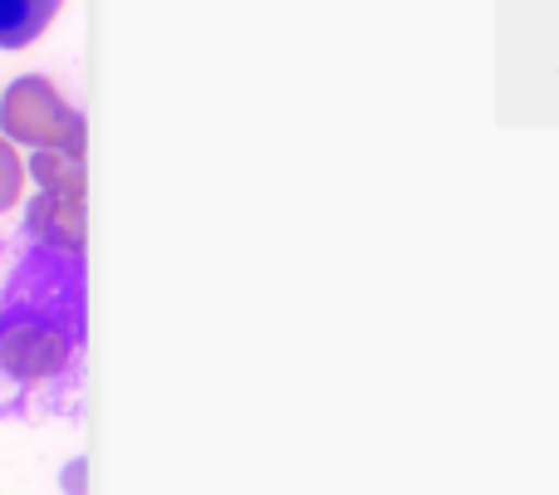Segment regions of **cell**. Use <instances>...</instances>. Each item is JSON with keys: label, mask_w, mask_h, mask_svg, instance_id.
Returning a JSON list of instances; mask_svg holds the SVG:
<instances>
[{"label": "cell", "mask_w": 559, "mask_h": 495, "mask_svg": "<svg viewBox=\"0 0 559 495\" xmlns=\"http://www.w3.org/2000/svg\"><path fill=\"white\" fill-rule=\"evenodd\" d=\"M84 343V265L79 251L39 245L10 275L0 310V369L20 383L59 373Z\"/></svg>", "instance_id": "cell-1"}, {"label": "cell", "mask_w": 559, "mask_h": 495, "mask_svg": "<svg viewBox=\"0 0 559 495\" xmlns=\"http://www.w3.org/2000/svg\"><path fill=\"white\" fill-rule=\"evenodd\" d=\"M5 128L25 143H55L64 153H79V113H69L59 104V94L45 84V79H20L15 88L5 94Z\"/></svg>", "instance_id": "cell-2"}, {"label": "cell", "mask_w": 559, "mask_h": 495, "mask_svg": "<svg viewBox=\"0 0 559 495\" xmlns=\"http://www.w3.org/2000/svg\"><path fill=\"white\" fill-rule=\"evenodd\" d=\"M59 0H0V49H25L55 20Z\"/></svg>", "instance_id": "cell-3"}, {"label": "cell", "mask_w": 559, "mask_h": 495, "mask_svg": "<svg viewBox=\"0 0 559 495\" xmlns=\"http://www.w3.org/2000/svg\"><path fill=\"white\" fill-rule=\"evenodd\" d=\"M15 182H20V167H15V157H10V147H0V206L15 196Z\"/></svg>", "instance_id": "cell-4"}, {"label": "cell", "mask_w": 559, "mask_h": 495, "mask_svg": "<svg viewBox=\"0 0 559 495\" xmlns=\"http://www.w3.org/2000/svg\"><path fill=\"white\" fill-rule=\"evenodd\" d=\"M35 172H39V177H45V182H49V186H59V172H64V167H59V162H55V157H39V162H35ZM64 186H69V192H79V177H69V182H64Z\"/></svg>", "instance_id": "cell-5"}]
</instances>
